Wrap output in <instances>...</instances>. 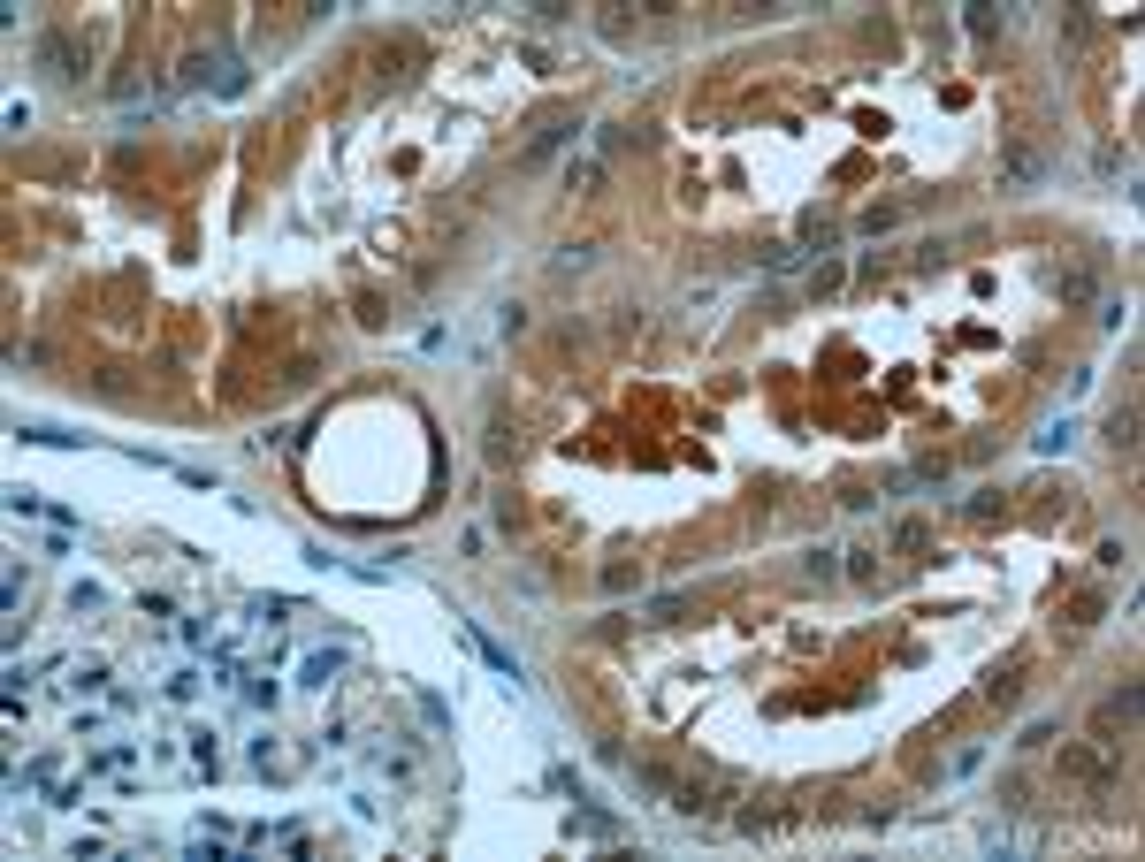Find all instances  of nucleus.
I'll use <instances>...</instances> for the list:
<instances>
[{"instance_id":"f257e3e1","label":"nucleus","mask_w":1145,"mask_h":862,"mask_svg":"<svg viewBox=\"0 0 1145 862\" xmlns=\"http://www.w3.org/2000/svg\"><path fill=\"white\" fill-rule=\"evenodd\" d=\"M1107 443H1115V451H1138V412H1130V404L1107 420Z\"/></svg>"},{"instance_id":"f03ea898","label":"nucleus","mask_w":1145,"mask_h":862,"mask_svg":"<svg viewBox=\"0 0 1145 862\" xmlns=\"http://www.w3.org/2000/svg\"><path fill=\"white\" fill-rule=\"evenodd\" d=\"M794 260H802V245H763V252H756V268H763V275H786Z\"/></svg>"},{"instance_id":"7ed1b4c3","label":"nucleus","mask_w":1145,"mask_h":862,"mask_svg":"<svg viewBox=\"0 0 1145 862\" xmlns=\"http://www.w3.org/2000/svg\"><path fill=\"white\" fill-rule=\"evenodd\" d=\"M802 245H817V252H833V245H840V222H817V214H809V222H802Z\"/></svg>"},{"instance_id":"20e7f679","label":"nucleus","mask_w":1145,"mask_h":862,"mask_svg":"<svg viewBox=\"0 0 1145 862\" xmlns=\"http://www.w3.org/2000/svg\"><path fill=\"white\" fill-rule=\"evenodd\" d=\"M1015 694H1023V679H1015V671H1000V679H985V702H1015Z\"/></svg>"},{"instance_id":"39448f33","label":"nucleus","mask_w":1145,"mask_h":862,"mask_svg":"<svg viewBox=\"0 0 1145 862\" xmlns=\"http://www.w3.org/2000/svg\"><path fill=\"white\" fill-rule=\"evenodd\" d=\"M634 786H642V794H672V771H657V764H642V771H634Z\"/></svg>"},{"instance_id":"423d86ee","label":"nucleus","mask_w":1145,"mask_h":862,"mask_svg":"<svg viewBox=\"0 0 1145 862\" xmlns=\"http://www.w3.org/2000/svg\"><path fill=\"white\" fill-rule=\"evenodd\" d=\"M1008 176H1015V184H1023V176H1038V153H1030V145H1008Z\"/></svg>"}]
</instances>
